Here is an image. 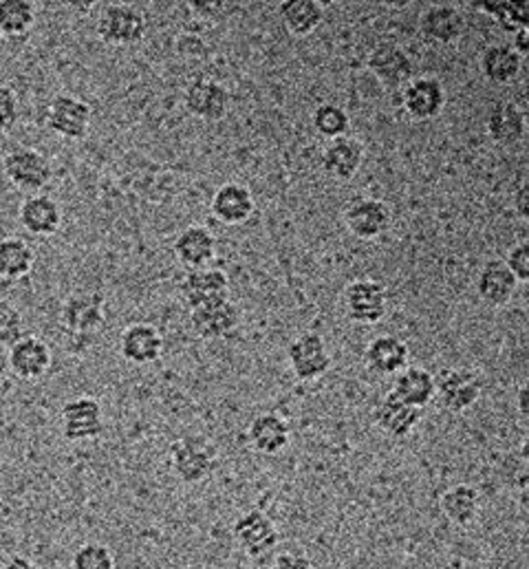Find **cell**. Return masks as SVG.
Segmentation results:
<instances>
[{
  "label": "cell",
  "mask_w": 529,
  "mask_h": 569,
  "mask_svg": "<svg viewBox=\"0 0 529 569\" xmlns=\"http://www.w3.org/2000/svg\"><path fill=\"white\" fill-rule=\"evenodd\" d=\"M170 470L186 486L201 483L217 470V452L206 437L183 435L170 446Z\"/></svg>",
  "instance_id": "obj_1"
},
{
  "label": "cell",
  "mask_w": 529,
  "mask_h": 569,
  "mask_svg": "<svg viewBox=\"0 0 529 569\" xmlns=\"http://www.w3.org/2000/svg\"><path fill=\"white\" fill-rule=\"evenodd\" d=\"M148 29L146 13L132 4H109L102 9L96 31L111 47L137 44Z\"/></svg>",
  "instance_id": "obj_2"
},
{
  "label": "cell",
  "mask_w": 529,
  "mask_h": 569,
  "mask_svg": "<svg viewBox=\"0 0 529 569\" xmlns=\"http://www.w3.org/2000/svg\"><path fill=\"white\" fill-rule=\"evenodd\" d=\"M483 393L481 378L470 369H443L435 378V398L452 413L472 409Z\"/></svg>",
  "instance_id": "obj_3"
},
{
  "label": "cell",
  "mask_w": 529,
  "mask_h": 569,
  "mask_svg": "<svg viewBox=\"0 0 529 569\" xmlns=\"http://www.w3.org/2000/svg\"><path fill=\"white\" fill-rule=\"evenodd\" d=\"M4 177L20 190L38 192L51 181V163L49 159L33 148H16L2 159Z\"/></svg>",
  "instance_id": "obj_4"
},
{
  "label": "cell",
  "mask_w": 529,
  "mask_h": 569,
  "mask_svg": "<svg viewBox=\"0 0 529 569\" xmlns=\"http://www.w3.org/2000/svg\"><path fill=\"white\" fill-rule=\"evenodd\" d=\"M93 109L73 96H56L47 107V127L64 140H84L89 136Z\"/></svg>",
  "instance_id": "obj_5"
},
{
  "label": "cell",
  "mask_w": 529,
  "mask_h": 569,
  "mask_svg": "<svg viewBox=\"0 0 529 569\" xmlns=\"http://www.w3.org/2000/svg\"><path fill=\"white\" fill-rule=\"evenodd\" d=\"M287 360L293 376L302 382H313L331 369V353L320 333H300L287 349Z\"/></svg>",
  "instance_id": "obj_6"
},
{
  "label": "cell",
  "mask_w": 529,
  "mask_h": 569,
  "mask_svg": "<svg viewBox=\"0 0 529 569\" xmlns=\"http://www.w3.org/2000/svg\"><path fill=\"white\" fill-rule=\"evenodd\" d=\"M391 208L380 199L360 197L345 210V226L360 241H376L385 237L391 230Z\"/></svg>",
  "instance_id": "obj_7"
},
{
  "label": "cell",
  "mask_w": 529,
  "mask_h": 569,
  "mask_svg": "<svg viewBox=\"0 0 529 569\" xmlns=\"http://www.w3.org/2000/svg\"><path fill=\"white\" fill-rule=\"evenodd\" d=\"M345 309L358 325H378L389 311V291L371 279L353 281L345 291Z\"/></svg>",
  "instance_id": "obj_8"
},
{
  "label": "cell",
  "mask_w": 529,
  "mask_h": 569,
  "mask_svg": "<svg viewBox=\"0 0 529 569\" xmlns=\"http://www.w3.org/2000/svg\"><path fill=\"white\" fill-rule=\"evenodd\" d=\"M443 107H446V89L441 80L432 76L412 78L401 89V109L406 111L408 118L417 122L435 120L443 111Z\"/></svg>",
  "instance_id": "obj_9"
},
{
  "label": "cell",
  "mask_w": 529,
  "mask_h": 569,
  "mask_svg": "<svg viewBox=\"0 0 529 569\" xmlns=\"http://www.w3.org/2000/svg\"><path fill=\"white\" fill-rule=\"evenodd\" d=\"M104 432L102 405L96 398L80 396L62 407V435L67 441H91Z\"/></svg>",
  "instance_id": "obj_10"
},
{
  "label": "cell",
  "mask_w": 529,
  "mask_h": 569,
  "mask_svg": "<svg viewBox=\"0 0 529 569\" xmlns=\"http://www.w3.org/2000/svg\"><path fill=\"white\" fill-rule=\"evenodd\" d=\"M183 104L190 116L203 122H219L228 116L232 98L217 80H194L183 93Z\"/></svg>",
  "instance_id": "obj_11"
},
{
  "label": "cell",
  "mask_w": 529,
  "mask_h": 569,
  "mask_svg": "<svg viewBox=\"0 0 529 569\" xmlns=\"http://www.w3.org/2000/svg\"><path fill=\"white\" fill-rule=\"evenodd\" d=\"M232 535L241 550L252 559H261L278 546V530L263 510L243 512L234 521Z\"/></svg>",
  "instance_id": "obj_12"
},
{
  "label": "cell",
  "mask_w": 529,
  "mask_h": 569,
  "mask_svg": "<svg viewBox=\"0 0 529 569\" xmlns=\"http://www.w3.org/2000/svg\"><path fill=\"white\" fill-rule=\"evenodd\" d=\"M190 322L199 338L221 340L239 327L241 313L230 298H221L190 309Z\"/></svg>",
  "instance_id": "obj_13"
},
{
  "label": "cell",
  "mask_w": 529,
  "mask_h": 569,
  "mask_svg": "<svg viewBox=\"0 0 529 569\" xmlns=\"http://www.w3.org/2000/svg\"><path fill=\"white\" fill-rule=\"evenodd\" d=\"M60 320H62V327L67 331L78 333V336L93 333V331L102 329V325L107 320L104 296L98 293V291L69 296L62 305Z\"/></svg>",
  "instance_id": "obj_14"
},
{
  "label": "cell",
  "mask_w": 529,
  "mask_h": 569,
  "mask_svg": "<svg viewBox=\"0 0 529 569\" xmlns=\"http://www.w3.org/2000/svg\"><path fill=\"white\" fill-rule=\"evenodd\" d=\"M9 369L20 380H40L51 369L53 356L51 347L36 336H22L16 345L9 347Z\"/></svg>",
  "instance_id": "obj_15"
},
{
  "label": "cell",
  "mask_w": 529,
  "mask_h": 569,
  "mask_svg": "<svg viewBox=\"0 0 529 569\" xmlns=\"http://www.w3.org/2000/svg\"><path fill=\"white\" fill-rule=\"evenodd\" d=\"M369 71L387 89H403L412 80V62L408 53L393 42L378 44L367 60Z\"/></svg>",
  "instance_id": "obj_16"
},
{
  "label": "cell",
  "mask_w": 529,
  "mask_h": 569,
  "mask_svg": "<svg viewBox=\"0 0 529 569\" xmlns=\"http://www.w3.org/2000/svg\"><path fill=\"white\" fill-rule=\"evenodd\" d=\"M120 353L134 367L152 365L163 353V336L148 322H132L120 336Z\"/></svg>",
  "instance_id": "obj_17"
},
{
  "label": "cell",
  "mask_w": 529,
  "mask_h": 569,
  "mask_svg": "<svg viewBox=\"0 0 529 569\" xmlns=\"http://www.w3.org/2000/svg\"><path fill=\"white\" fill-rule=\"evenodd\" d=\"M410 349L397 336H378L365 349V367L373 376H397L408 367Z\"/></svg>",
  "instance_id": "obj_18"
},
{
  "label": "cell",
  "mask_w": 529,
  "mask_h": 569,
  "mask_svg": "<svg viewBox=\"0 0 529 569\" xmlns=\"http://www.w3.org/2000/svg\"><path fill=\"white\" fill-rule=\"evenodd\" d=\"M174 257L188 272L208 268L217 257V239L208 228L190 226L177 237Z\"/></svg>",
  "instance_id": "obj_19"
},
{
  "label": "cell",
  "mask_w": 529,
  "mask_h": 569,
  "mask_svg": "<svg viewBox=\"0 0 529 569\" xmlns=\"http://www.w3.org/2000/svg\"><path fill=\"white\" fill-rule=\"evenodd\" d=\"M20 226L33 237H53L62 226V210L47 194H31L18 208Z\"/></svg>",
  "instance_id": "obj_20"
},
{
  "label": "cell",
  "mask_w": 529,
  "mask_h": 569,
  "mask_svg": "<svg viewBox=\"0 0 529 569\" xmlns=\"http://www.w3.org/2000/svg\"><path fill=\"white\" fill-rule=\"evenodd\" d=\"M181 293L188 307L194 309L206 302L230 298V279L223 270L212 266L201 270H190L181 283Z\"/></svg>",
  "instance_id": "obj_21"
},
{
  "label": "cell",
  "mask_w": 529,
  "mask_h": 569,
  "mask_svg": "<svg viewBox=\"0 0 529 569\" xmlns=\"http://www.w3.org/2000/svg\"><path fill=\"white\" fill-rule=\"evenodd\" d=\"M210 208H212V214L221 223H226V226H241V223H246L254 214L257 203H254V197H252L248 186L230 181V183H223L214 192Z\"/></svg>",
  "instance_id": "obj_22"
},
{
  "label": "cell",
  "mask_w": 529,
  "mask_h": 569,
  "mask_svg": "<svg viewBox=\"0 0 529 569\" xmlns=\"http://www.w3.org/2000/svg\"><path fill=\"white\" fill-rule=\"evenodd\" d=\"M365 161V146L356 138H338L322 152V170L336 181H351Z\"/></svg>",
  "instance_id": "obj_23"
},
{
  "label": "cell",
  "mask_w": 529,
  "mask_h": 569,
  "mask_svg": "<svg viewBox=\"0 0 529 569\" xmlns=\"http://www.w3.org/2000/svg\"><path fill=\"white\" fill-rule=\"evenodd\" d=\"M389 396L406 407L423 411L435 400V376L419 367H406L397 373Z\"/></svg>",
  "instance_id": "obj_24"
},
{
  "label": "cell",
  "mask_w": 529,
  "mask_h": 569,
  "mask_svg": "<svg viewBox=\"0 0 529 569\" xmlns=\"http://www.w3.org/2000/svg\"><path fill=\"white\" fill-rule=\"evenodd\" d=\"M421 31L432 42L452 44L463 36L466 18L452 4H432L421 13Z\"/></svg>",
  "instance_id": "obj_25"
},
{
  "label": "cell",
  "mask_w": 529,
  "mask_h": 569,
  "mask_svg": "<svg viewBox=\"0 0 529 569\" xmlns=\"http://www.w3.org/2000/svg\"><path fill=\"white\" fill-rule=\"evenodd\" d=\"M517 287V279L503 261L486 263L477 277V293L490 307H506L512 300Z\"/></svg>",
  "instance_id": "obj_26"
},
{
  "label": "cell",
  "mask_w": 529,
  "mask_h": 569,
  "mask_svg": "<svg viewBox=\"0 0 529 569\" xmlns=\"http://www.w3.org/2000/svg\"><path fill=\"white\" fill-rule=\"evenodd\" d=\"M486 129L495 142L510 146V143H519L526 138L528 120H526L523 109H519L515 102H499L488 113Z\"/></svg>",
  "instance_id": "obj_27"
},
{
  "label": "cell",
  "mask_w": 529,
  "mask_h": 569,
  "mask_svg": "<svg viewBox=\"0 0 529 569\" xmlns=\"http://www.w3.org/2000/svg\"><path fill=\"white\" fill-rule=\"evenodd\" d=\"M291 430L278 413H261L248 427V441L261 455H278L289 446Z\"/></svg>",
  "instance_id": "obj_28"
},
{
  "label": "cell",
  "mask_w": 529,
  "mask_h": 569,
  "mask_svg": "<svg viewBox=\"0 0 529 569\" xmlns=\"http://www.w3.org/2000/svg\"><path fill=\"white\" fill-rule=\"evenodd\" d=\"M423 411L421 409H412L406 407L401 402H397L393 396H387L380 400V405L376 407L373 413V422L380 428L385 435L393 437V439H403L408 437L415 427L421 422Z\"/></svg>",
  "instance_id": "obj_29"
},
{
  "label": "cell",
  "mask_w": 529,
  "mask_h": 569,
  "mask_svg": "<svg viewBox=\"0 0 529 569\" xmlns=\"http://www.w3.org/2000/svg\"><path fill=\"white\" fill-rule=\"evenodd\" d=\"M443 517L455 526H470L479 517L481 508V492L470 483L450 486L439 501Z\"/></svg>",
  "instance_id": "obj_30"
},
{
  "label": "cell",
  "mask_w": 529,
  "mask_h": 569,
  "mask_svg": "<svg viewBox=\"0 0 529 569\" xmlns=\"http://www.w3.org/2000/svg\"><path fill=\"white\" fill-rule=\"evenodd\" d=\"M481 73L492 84H510L523 69V58L510 44H490L479 60Z\"/></svg>",
  "instance_id": "obj_31"
},
{
  "label": "cell",
  "mask_w": 529,
  "mask_h": 569,
  "mask_svg": "<svg viewBox=\"0 0 529 569\" xmlns=\"http://www.w3.org/2000/svg\"><path fill=\"white\" fill-rule=\"evenodd\" d=\"M36 266V252L20 237L0 239V277L7 281H18L31 274Z\"/></svg>",
  "instance_id": "obj_32"
},
{
  "label": "cell",
  "mask_w": 529,
  "mask_h": 569,
  "mask_svg": "<svg viewBox=\"0 0 529 569\" xmlns=\"http://www.w3.org/2000/svg\"><path fill=\"white\" fill-rule=\"evenodd\" d=\"M280 18L289 33L305 38L322 24L325 9L316 0H289V2H282Z\"/></svg>",
  "instance_id": "obj_33"
},
{
  "label": "cell",
  "mask_w": 529,
  "mask_h": 569,
  "mask_svg": "<svg viewBox=\"0 0 529 569\" xmlns=\"http://www.w3.org/2000/svg\"><path fill=\"white\" fill-rule=\"evenodd\" d=\"M36 24V7L29 0H0V36L22 38Z\"/></svg>",
  "instance_id": "obj_34"
},
{
  "label": "cell",
  "mask_w": 529,
  "mask_h": 569,
  "mask_svg": "<svg viewBox=\"0 0 529 569\" xmlns=\"http://www.w3.org/2000/svg\"><path fill=\"white\" fill-rule=\"evenodd\" d=\"M479 11L492 16L499 27L508 33H517L521 29H528V4L526 2H510V0H501V2H479L477 4Z\"/></svg>",
  "instance_id": "obj_35"
},
{
  "label": "cell",
  "mask_w": 529,
  "mask_h": 569,
  "mask_svg": "<svg viewBox=\"0 0 529 569\" xmlns=\"http://www.w3.org/2000/svg\"><path fill=\"white\" fill-rule=\"evenodd\" d=\"M311 122H313V129H316L322 138H327L329 142H331V140H338V138H345V136L349 133V129H351V118H349V113H347L342 107L331 104V102L320 104V107L313 111Z\"/></svg>",
  "instance_id": "obj_36"
},
{
  "label": "cell",
  "mask_w": 529,
  "mask_h": 569,
  "mask_svg": "<svg viewBox=\"0 0 529 569\" xmlns=\"http://www.w3.org/2000/svg\"><path fill=\"white\" fill-rule=\"evenodd\" d=\"M71 569H116V559L104 543L91 541L73 552Z\"/></svg>",
  "instance_id": "obj_37"
},
{
  "label": "cell",
  "mask_w": 529,
  "mask_h": 569,
  "mask_svg": "<svg viewBox=\"0 0 529 569\" xmlns=\"http://www.w3.org/2000/svg\"><path fill=\"white\" fill-rule=\"evenodd\" d=\"M24 333V320L22 313L9 305L0 302V347L16 345Z\"/></svg>",
  "instance_id": "obj_38"
},
{
  "label": "cell",
  "mask_w": 529,
  "mask_h": 569,
  "mask_svg": "<svg viewBox=\"0 0 529 569\" xmlns=\"http://www.w3.org/2000/svg\"><path fill=\"white\" fill-rule=\"evenodd\" d=\"M20 118L18 96L11 87L0 84V133H9Z\"/></svg>",
  "instance_id": "obj_39"
},
{
  "label": "cell",
  "mask_w": 529,
  "mask_h": 569,
  "mask_svg": "<svg viewBox=\"0 0 529 569\" xmlns=\"http://www.w3.org/2000/svg\"><path fill=\"white\" fill-rule=\"evenodd\" d=\"M508 266V270L512 272V277L517 279V283H528L529 281V246L528 243H519L508 252V259L503 261Z\"/></svg>",
  "instance_id": "obj_40"
},
{
  "label": "cell",
  "mask_w": 529,
  "mask_h": 569,
  "mask_svg": "<svg viewBox=\"0 0 529 569\" xmlns=\"http://www.w3.org/2000/svg\"><path fill=\"white\" fill-rule=\"evenodd\" d=\"M271 569H313V563H311V559L305 552L291 550V552L278 555Z\"/></svg>",
  "instance_id": "obj_41"
},
{
  "label": "cell",
  "mask_w": 529,
  "mask_h": 569,
  "mask_svg": "<svg viewBox=\"0 0 529 569\" xmlns=\"http://www.w3.org/2000/svg\"><path fill=\"white\" fill-rule=\"evenodd\" d=\"M528 29H521V31H517V33H515V40H512V44H510V47H512L521 58H526V56H528Z\"/></svg>",
  "instance_id": "obj_42"
},
{
  "label": "cell",
  "mask_w": 529,
  "mask_h": 569,
  "mask_svg": "<svg viewBox=\"0 0 529 569\" xmlns=\"http://www.w3.org/2000/svg\"><path fill=\"white\" fill-rule=\"evenodd\" d=\"M0 569H40L33 561L24 559V557H11Z\"/></svg>",
  "instance_id": "obj_43"
},
{
  "label": "cell",
  "mask_w": 529,
  "mask_h": 569,
  "mask_svg": "<svg viewBox=\"0 0 529 569\" xmlns=\"http://www.w3.org/2000/svg\"><path fill=\"white\" fill-rule=\"evenodd\" d=\"M517 210L521 214V219H528V186L523 183L519 194H517Z\"/></svg>",
  "instance_id": "obj_44"
},
{
  "label": "cell",
  "mask_w": 529,
  "mask_h": 569,
  "mask_svg": "<svg viewBox=\"0 0 529 569\" xmlns=\"http://www.w3.org/2000/svg\"><path fill=\"white\" fill-rule=\"evenodd\" d=\"M528 396H529L528 385H523V387H521V389H519V393H517V409H519V413H521V416H523V418H528V413H529Z\"/></svg>",
  "instance_id": "obj_45"
}]
</instances>
